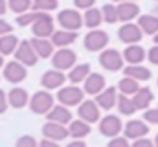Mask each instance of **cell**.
I'll return each mask as SVG.
<instances>
[{"label": "cell", "instance_id": "1", "mask_svg": "<svg viewBox=\"0 0 158 147\" xmlns=\"http://www.w3.org/2000/svg\"><path fill=\"white\" fill-rule=\"evenodd\" d=\"M56 99L61 105L67 108L79 106L85 101V91L84 89L79 88L75 84H70V86L63 87L57 91Z\"/></svg>", "mask_w": 158, "mask_h": 147}, {"label": "cell", "instance_id": "2", "mask_svg": "<svg viewBox=\"0 0 158 147\" xmlns=\"http://www.w3.org/2000/svg\"><path fill=\"white\" fill-rule=\"evenodd\" d=\"M29 109L36 115H47L54 106V97L46 90L37 91L29 99Z\"/></svg>", "mask_w": 158, "mask_h": 147}, {"label": "cell", "instance_id": "3", "mask_svg": "<svg viewBox=\"0 0 158 147\" xmlns=\"http://www.w3.org/2000/svg\"><path fill=\"white\" fill-rule=\"evenodd\" d=\"M57 22L60 26L64 28V31H74L81 28L84 25V20L82 15L75 9H64L57 13Z\"/></svg>", "mask_w": 158, "mask_h": 147}, {"label": "cell", "instance_id": "4", "mask_svg": "<svg viewBox=\"0 0 158 147\" xmlns=\"http://www.w3.org/2000/svg\"><path fill=\"white\" fill-rule=\"evenodd\" d=\"M77 62V54L74 50L68 48L59 49L53 53L51 57V64L53 68L60 71L72 69Z\"/></svg>", "mask_w": 158, "mask_h": 147}, {"label": "cell", "instance_id": "5", "mask_svg": "<svg viewBox=\"0 0 158 147\" xmlns=\"http://www.w3.org/2000/svg\"><path fill=\"white\" fill-rule=\"evenodd\" d=\"M110 42L107 33L101 29H93L86 34L84 38V46L90 52H100L105 50Z\"/></svg>", "mask_w": 158, "mask_h": 147}, {"label": "cell", "instance_id": "6", "mask_svg": "<svg viewBox=\"0 0 158 147\" xmlns=\"http://www.w3.org/2000/svg\"><path fill=\"white\" fill-rule=\"evenodd\" d=\"M123 54L116 49H105L99 55V63L105 70L118 71L123 67Z\"/></svg>", "mask_w": 158, "mask_h": 147}, {"label": "cell", "instance_id": "7", "mask_svg": "<svg viewBox=\"0 0 158 147\" xmlns=\"http://www.w3.org/2000/svg\"><path fill=\"white\" fill-rule=\"evenodd\" d=\"M54 31V21L49 13H41L39 18L31 25V33L35 38L48 39Z\"/></svg>", "mask_w": 158, "mask_h": 147}, {"label": "cell", "instance_id": "8", "mask_svg": "<svg viewBox=\"0 0 158 147\" xmlns=\"http://www.w3.org/2000/svg\"><path fill=\"white\" fill-rule=\"evenodd\" d=\"M123 121L115 115H107L103 117L99 122V131L105 137L114 138L123 131Z\"/></svg>", "mask_w": 158, "mask_h": 147}, {"label": "cell", "instance_id": "9", "mask_svg": "<svg viewBox=\"0 0 158 147\" xmlns=\"http://www.w3.org/2000/svg\"><path fill=\"white\" fill-rule=\"evenodd\" d=\"M14 57L15 61L21 63L25 67H31V66L36 65L38 62L39 57L37 56L36 52L34 51L33 47H31L29 40H22L20 41L18 49L14 52Z\"/></svg>", "mask_w": 158, "mask_h": 147}, {"label": "cell", "instance_id": "10", "mask_svg": "<svg viewBox=\"0 0 158 147\" xmlns=\"http://www.w3.org/2000/svg\"><path fill=\"white\" fill-rule=\"evenodd\" d=\"M77 115H78L80 120L85 121V122L89 123V125L98 122L100 120V118H101L100 108L93 100H85L78 106Z\"/></svg>", "mask_w": 158, "mask_h": 147}, {"label": "cell", "instance_id": "11", "mask_svg": "<svg viewBox=\"0 0 158 147\" xmlns=\"http://www.w3.org/2000/svg\"><path fill=\"white\" fill-rule=\"evenodd\" d=\"M5 79L10 84H20L27 77V69L18 61H11L7 63L2 71Z\"/></svg>", "mask_w": 158, "mask_h": 147}, {"label": "cell", "instance_id": "12", "mask_svg": "<svg viewBox=\"0 0 158 147\" xmlns=\"http://www.w3.org/2000/svg\"><path fill=\"white\" fill-rule=\"evenodd\" d=\"M143 33L140 27L134 23H126L118 29V38L123 43L128 46L136 44L142 40Z\"/></svg>", "mask_w": 158, "mask_h": 147}, {"label": "cell", "instance_id": "13", "mask_svg": "<svg viewBox=\"0 0 158 147\" xmlns=\"http://www.w3.org/2000/svg\"><path fill=\"white\" fill-rule=\"evenodd\" d=\"M66 79L67 77L64 75L63 71L53 68V69H49L44 72V75L40 78V84L46 89V91L56 90L65 84Z\"/></svg>", "mask_w": 158, "mask_h": 147}, {"label": "cell", "instance_id": "14", "mask_svg": "<svg viewBox=\"0 0 158 147\" xmlns=\"http://www.w3.org/2000/svg\"><path fill=\"white\" fill-rule=\"evenodd\" d=\"M149 132V127L142 120L132 119L123 127V135L127 140H139L145 137Z\"/></svg>", "mask_w": 158, "mask_h": 147}, {"label": "cell", "instance_id": "15", "mask_svg": "<svg viewBox=\"0 0 158 147\" xmlns=\"http://www.w3.org/2000/svg\"><path fill=\"white\" fill-rule=\"evenodd\" d=\"M41 133L46 140H50L53 142H61L69 136L67 127L62 125H57L54 122L48 121L41 128Z\"/></svg>", "mask_w": 158, "mask_h": 147}, {"label": "cell", "instance_id": "16", "mask_svg": "<svg viewBox=\"0 0 158 147\" xmlns=\"http://www.w3.org/2000/svg\"><path fill=\"white\" fill-rule=\"evenodd\" d=\"M106 88V79L99 72H91L84 82V91L89 95H95L101 93Z\"/></svg>", "mask_w": 158, "mask_h": 147}, {"label": "cell", "instance_id": "17", "mask_svg": "<svg viewBox=\"0 0 158 147\" xmlns=\"http://www.w3.org/2000/svg\"><path fill=\"white\" fill-rule=\"evenodd\" d=\"M46 118L50 122L67 125L73 121V114L67 107L59 104V105L53 106L52 109L46 115Z\"/></svg>", "mask_w": 158, "mask_h": 147}, {"label": "cell", "instance_id": "18", "mask_svg": "<svg viewBox=\"0 0 158 147\" xmlns=\"http://www.w3.org/2000/svg\"><path fill=\"white\" fill-rule=\"evenodd\" d=\"M118 21L123 23L131 22L135 18L140 15L141 9L135 2L132 1H123L116 6Z\"/></svg>", "mask_w": 158, "mask_h": 147}, {"label": "cell", "instance_id": "19", "mask_svg": "<svg viewBox=\"0 0 158 147\" xmlns=\"http://www.w3.org/2000/svg\"><path fill=\"white\" fill-rule=\"evenodd\" d=\"M117 97H118V94H117L116 88L108 87L95 96L94 102L99 106V108H102L104 110H110L116 106Z\"/></svg>", "mask_w": 158, "mask_h": 147}, {"label": "cell", "instance_id": "20", "mask_svg": "<svg viewBox=\"0 0 158 147\" xmlns=\"http://www.w3.org/2000/svg\"><path fill=\"white\" fill-rule=\"evenodd\" d=\"M7 99L9 106L15 108V109H22L29 103L28 92L21 87L11 89L7 94Z\"/></svg>", "mask_w": 158, "mask_h": 147}, {"label": "cell", "instance_id": "21", "mask_svg": "<svg viewBox=\"0 0 158 147\" xmlns=\"http://www.w3.org/2000/svg\"><path fill=\"white\" fill-rule=\"evenodd\" d=\"M123 61L129 63V65H140L146 57V52L144 48L139 44L128 46L123 53Z\"/></svg>", "mask_w": 158, "mask_h": 147}, {"label": "cell", "instance_id": "22", "mask_svg": "<svg viewBox=\"0 0 158 147\" xmlns=\"http://www.w3.org/2000/svg\"><path fill=\"white\" fill-rule=\"evenodd\" d=\"M31 47H33L34 51L36 52L38 57L40 59H49L52 57L53 53H54V46L49 39H41V38H35L33 37L31 40Z\"/></svg>", "mask_w": 158, "mask_h": 147}, {"label": "cell", "instance_id": "23", "mask_svg": "<svg viewBox=\"0 0 158 147\" xmlns=\"http://www.w3.org/2000/svg\"><path fill=\"white\" fill-rule=\"evenodd\" d=\"M78 38V34L74 31H55L54 34L51 36L50 41L52 44L57 48H67L68 46L73 44Z\"/></svg>", "mask_w": 158, "mask_h": 147}, {"label": "cell", "instance_id": "24", "mask_svg": "<svg viewBox=\"0 0 158 147\" xmlns=\"http://www.w3.org/2000/svg\"><path fill=\"white\" fill-rule=\"evenodd\" d=\"M125 77H129L135 81H147L152 78V71L142 65H128L123 68Z\"/></svg>", "mask_w": 158, "mask_h": 147}, {"label": "cell", "instance_id": "25", "mask_svg": "<svg viewBox=\"0 0 158 147\" xmlns=\"http://www.w3.org/2000/svg\"><path fill=\"white\" fill-rule=\"evenodd\" d=\"M136 110L148 109L149 105L154 100V94L148 87H142L139 91L131 97Z\"/></svg>", "mask_w": 158, "mask_h": 147}, {"label": "cell", "instance_id": "26", "mask_svg": "<svg viewBox=\"0 0 158 147\" xmlns=\"http://www.w3.org/2000/svg\"><path fill=\"white\" fill-rule=\"evenodd\" d=\"M91 74V67L90 64L88 63H81L78 65H75L69 72L67 74V79L72 82L73 84L76 86L77 84L85 82V80L88 78V76Z\"/></svg>", "mask_w": 158, "mask_h": 147}, {"label": "cell", "instance_id": "27", "mask_svg": "<svg viewBox=\"0 0 158 147\" xmlns=\"http://www.w3.org/2000/svg\"><path fill=\"white\" fill-rule=\"evenodd\" d=\"M142 33L146 35H154L158 33V16L153 14H142L138 18L136 23Z\"/></svg>", "mask_w": 158, "mask_h": 147}, {"label": "cell", "instance_id": "28", "mask_svg": "<svg viewBox=\"0 0 158 147\" xmlns=\"http://www.w3.org/2000/svg\"><path fill=\"white\" fill-rule=\"evenodd\" d=\"M67 130L70 137H73L74 140H81L90 134L91 127L89 123L85 122L80 119H76L68 125Z\"/></svg>", "mask_w": 158, "mask_h": 147}, {"label": "cell", "instance_id": "29", "mask_svg": "<svg viewBox=\"0 0 158 147\" xmlns=\"http://www.w3.org/2000/svg\"><path fill=\"white\" fill-rule=\"evenodd\" d=\"M19 44H20L19 38L13 34H8V35L1 36L0 37V54L2 56L14 54Z\"/></svg>", "mask_w": 158, "mask_h": 147}, {"label": "cell", "instance_id": "30", "mask_svg": "<svg viewBox=\"0 0 158 147\" xmlns=\"http://www.w3.org/2000/svg\"><path fill=\"white\" fill-rule=\"evenodd\" d=\"M82 20H84V24L87 28H90L91 31L97 29V27H99L103 22L101 10L95 7L87 10L82 15Z\"/></svg>", "mask_w": 158, "mask_h": 147}, {"label": "cell", "instance_id": "31", "mask_svg": "<svg viewBox=\"0 0 158 147\" xmlns=\"http://www.w3.org/2000/svg\"><path fill=\"white\" fill-rule=\"evenodd\" d=\"M140 88V84L129 77H123L118 81V89L120 91V94L126 96H130V95L133 96Z\"/></svg>", "mask_w": 158, "mask_h": 147}, {"label": "cell", "instance_id": "32", "mask_svg": "<svg viewBox=\"0 0 158 147\" xmlns=\"http://www.w3.org/2000/svg\"><path fill=\"white\" fill-rule=\"evenodd\" d=\"M117 108L118 112L123 116H131L136 112V108L133 104L132 99L123 94H118L117 97Z\"/></svg>", "mask_w": 158, "mask_h": 147}, {"label": "cell", "instance_id": "33", "mask_svg": "<svg viewBox=\"0 0 158 147\" xmlns=\"http://www.w3.org/2000/svg\"><path fill=\"white\" fill-rule=\"evenodd\" d=\"M59 8V1L56 0H35L31 2V10L40 13H48Z\"/></svg>", "mask_w": 158, "mask_h": 147}, {"label": "cell", "instance_id": "34", "mask_svg": "<svg viewBox=\"0 0 158 147\" xmlns=\"http://www.w3.org/2000/svg\"><path fill=\"white\" fill-rule=\"evenodd\" d=\"M31 0H10L8 1V8L11 10L13 13L22 15L26 13L28 9H31Z\"/></svg>", "mask_w": 158, "mask_h": 147}, {"label": "cell", "instance_id": "35", "mask_svg": "<svg viewBox=\"0 0 158 147\" xmlns=\"http://www.w3.org/2000/svg\"><path fill=\"white\" fill-rule=\"evenodd\" d=\"M102 18L103 21L107 24H115L118 21V15H117L116 6L112 3H105L101 9Z\"/></svg>", "mask_w": 158, "mask_h": 147}, {"label": "cell", "instance_id": "36", "mask_svg": "<svg viewBox=\"0 0 158 147\" xmlns=\"http://www.w3.org/2000/svg\"><path fill=\"white\" fill-rule=\"evenodd\" d=\"M41 15L40 12H26V13L22 14V15H19L15 18V22L19 26L21 27H26L29 26V25H33L36 21L39 18V16Z\"/></svg>", "mask_w": 158, "mask_h": 147}, {"label": "cell", "instance_id": "37", "mask_svg": "<svg viewBox=\"0 0 158 147\" xmlns=\"http://www.w3.org/2000/svg\"><path fill=\"white\" fill-rule=\"evenodd\" d=\"M15 147H38V142L31 135H22L16 140Z\"/></svg>", "mask_w": 158, "mask_h": 147}, {"label": "cell", "instance_id": "38", "mask_svg": "<svg viewBox=\"0 0 158 147\" xmlns=\"http://www.w3.org/2000/svg\"><path fill=\"white\" fill-rule=\"evenodd\" d=\"M144 121L151 125H158V108H149L143 114Z\"/></svg>", "mask_w": 158, "mask_h": 147}, {"label": "cell", "instance_id": "39", "mask_svg": "<svg viewBox=\"0 0 158 147\" xmlns=\"http://www.w3.org/2000/svg\"><path fill=\"white\" fill-rule=\"evenodd\" d=\"M107 147H131L125 136H116L108 142Z\"/></svg>", "mask_w": 158, "mask_h": 147}, {"label": "cell", "instance_id": "40", "mask_svg": "<svg viewBox=\"0 0 158 147\" xmlns=\"http://www.w3.org/2000/svg\"><path fill=\"white\" fill-rule=\"evenodd\" d=\"M74 5H75V7L78 8V9H82L87 11V10L94 7L95 1L94 0H75Z\"/></svg>", "mask_w": 158, "mask_h": 147}, {"label": "cell", "instance_id": "41", "mask_svg": "<svg viewBox=\"0 0 158 147\" xmlns=\"http://www.w3.org/2000/svg\"><path fill=\"white\" fill-rule=\"evenodd\" d=\"M147 59L151 64L158 66V46H153L147 52Z\"/></svg>", "mask_w": 158, "mask_h": 147}, {"label": "cell", "instance_id": "42", "mask_svg": "<svg viewBox=\"0 0 158 147\" xmlns=\"http://www.w3.org/2000/svg\"><path fill=\"white\" fill-rule=\"evenodd\" d=\"M131 147H155V145H154V142L152 140L142 137L134 141L131 144Z\"/></svg>", "mask_w": 158, "mask_h": 147}, {"label": "cell", "instance_id": "43", "mask_svg": "<svg viewBox=\"0 0 158 147\" xmlns=\"http://www.w3.org/2000/svg\"><path fill=\"white\" fill-rule=\"evenodd\" d=\"M11 31H13V26L10 23H8L6 20L0 18V37L8 35V34H11Z\"/></svg>", "mask_w": 158, "mask_h": 147}, {"label": "cell", "instance_id": "44", "mask_svg": "<svg viewBox=\"0 0 158 147\" xmlns=\"http://www.w3.org/2000/svg\"><path fill=\"white\" fill-rule=\"evenodd\" d=\"M8 107H9V104H8L7 94L5 91L0 89V115L7 112Z\"/></svg>", "mask_w": 158, "mask_h": 147}, {"label": "cell", "instance_id": "45", "mask_svg": "<svg viewBox=\"0 0 158 147\" xmlns=\"http://www.w3.org/2000/svg\"><path fill=\"white\" fill-rule=\"evenodd\" d=\"M38 147H61V146L56 142L44 138L42 141H40V143L38 144Z\"/></svg>", "mask_w": 158, "mask_h": 147}, {"label": "cell", "instance_id": "46", "mask_svg": "<svg viewBox=\"0 0 158 147\" xmlns=\"http://www.w3.org/2000/svg\"><path fill=\"white\" fill-rule=\"evenodd\" d=\"M66 147H87V144L81 140H75L73 142L68 143Z\"/></svg>", "mask_w": 158, "mask_h": 147}, {"label": "cell", "instance_id": "47", "mask_svg": "<svg viewBox=\"0 0 158 147\" xmlns=\"http://www.w3.org/2000/svg\"><path fill=\"white\" fill-rule=\"evenodd\" d=\"M8 9V3L6 2L5 0H0V15L6 14Z\"/></svg>", "mask_w": 158, "mask_h": 147}, {"label": "cell", "instance_id": "48", "mask_svg": "<svg viewBox=\"0 0 158 147\" xmlns=\"http://www.w3.org/2000/svg\"><path fill=\"white\" fill-rule=\"evenodd\" d=\"M3 64H5V57H3L2 55L0 54V68L2 67Z\"/></svg>", "mask_w": 158, "mask_h": 147}, {"label": "cell", "instance_id": "49", "mask_svg": "<svg viewBox=\"0 0 158 147\" xmlns=\"http://www.w3.org/2000/svg\"><path fill=\"white\" fill-rule=\"evenodd\" d=\"M153 41H154V43H155L156 46H158V33L156 34L155 36H154V38H153Z\"/></svg>", "mask_w": 158, "mask_h": 147}, {"label": "cell", "instance_id": "50", "mask_svg": "<svg viewBox=\"0 0 158 147\" xmlns=\"http://www.w3.org/2000/svg\"><path fill=\"white\" fill-rule=\"evenodd\" d=\"M154 145H155V147H158V134L155 136V140H154Z\"/></svg>", "mask_w": 158, "mask_h": 147}, {"label": "cell", "instance_id": "51", "mask_svg": "<svg viewBox=\"0 0 158 147\" xmlns=\"http://www.w3.org/2000/svg\"><path fill=\"white\" fill-rule=\"evenodd\" d=\"M157 86H158V79H157Z\"/></svg>", "mask_w": 158, "mask_h": 147}]
</instances>
